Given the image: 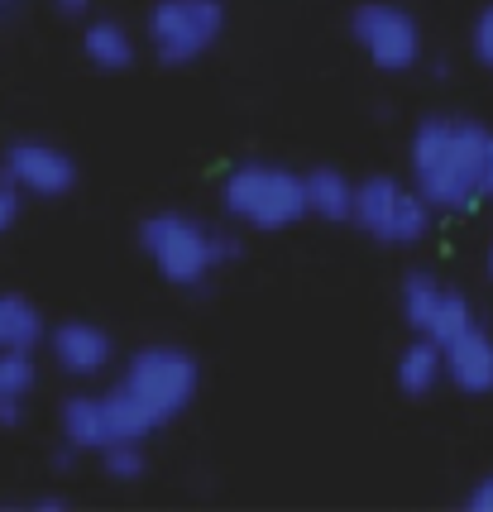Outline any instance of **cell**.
<instances>
[{"mask_svg": "<svg viewBox=\"0 0 493 512\" xmlns=\"http://www.w3.org/2000/svg\"><path fill=\"white\" fill-rule=\"evenodd\" d=\"M106 417H111V436H115V441H144L149 431H158L154 412H149L135 393H125L120 383L106 393Z\"/></svg>", "mask_w": 493, "mask_h": 512, "instance_id": "2e32d148", "label": "cell"}, {"mask_svg": "<svg viewBox=\"0 0 493 512\" xmlns=\"http://www.w3.org/2000/svg\"><path fill=\"white\" fill-rule=\"evenodd\" d=\"M489 278H493V245H489Z\"/></svg>", "mask_w": 493, "mask_h": 512, "instance_id": "484cf974", "label": "cell"}, {"mask_svg": "<svg viewBox=\"0 0 493 512\" xmlns=\"http://www.w3.org/2000/svg\"><path fill=\"white\" fill-rule=\"evenodd\" d=\"M465 508L470 512H493V474H484V479L465 493Z\"/></svg>", "mask_w": 493, "mask_h": 512, "instance_id": "7402d4cb", "label": "cell"}, {"mask_svg": "<svg viewBox=\"0 0 493 512\" xmlns=\"http://www.w3.org/2000/svg\"><path fill=\"white\" fill-rule=\"evenodd\" d=\"M470 326H479L474 312H470V297H465V292H455V288H446V297H441V307H436V316H431V331L426 335H431L436 345H450V340H460Z\"/></svg>", "mask_w": 493, "mask_h": 512, "instance_id": "e0dca14e", "label": "cell"}, {"mask_svg": "<svg viewBox=\"0 0 493 512\" xmlns=\"http://www.w3.org/2000/svg\"><path fill=\"white\" fill-rule=\"evenodd\" d=\"M5 173L34 197H68L77 187V163L48 139H15L5 149Z\"/></svg>", "mask_w": 493, "mask_h": 512, "instance_id": "ba28073f", "label": "cell"}, {"mask_svg": "<svg viewBox=\"0 0 493 512\" xmlns=\"http://www.w3.org/2000/svg\"><path fill=\"white\" fill-rule=\"evenodd\" d=\"M441 379H446V345H436L431 335L412 340L403 350V359H398V388H403V398H431Z\"/></svg>", "mask_w": 493, "mask_h": 512, "instance_id": "4fadbf2b", "label": "cell"}, {"mask_svg": "<svg viewBox=\"0 0 493 512\" xmlns=\"http://www.w3.org/2000/svg\"><path fill=\"white\" fill-rule=\"evenodd\" d=\"M82 53H87V63H96L101 72H130V63H135V39L125 34V24L91 20L87 29H82Z\"/></svg>", "mask_w": 493, "mask_h": 512, "instance_id": "5bb4252c", "label": "cell"}, {"mask_svg": "<svg viewBox=\"0 0 493 512\" xmlns=\"http://www.w3.org/2000/svg\"><path fill=\"white\" fill-rule=\"evenodd\" d=\"M58 5V15H68V20H77V15H87L91 0H53Z\"/></svg>", "mask_w": 493, "mask_h": 512, "instance_id": "d4e9b609", "label": "cell"}, {"mask_svg": "<svg viewBox=\"0 0 493 512\" xmlns=\"http://www.w3.org/2000/svg\"><path fill=\"white\" fill-rule=\"evenodd\" d=\"M48 350H53V364L72 374V379H91V374H101L115 355V340L101 326H91V321H63V326H53L48 331Z\"/></svg>", "mask_w": 493, "mask_h": 512, "instance_id": "9c48e42d", "label": "cell"}, {"mask_svg": "<svg viewBox=\"0 0 493 512\" xmlns=\"http://www.w3.org/2000/svg\"><path fill=\"white\" fill-rule=\"evenodd\" d=\"M221 206L230 221H245L254 230H288L302 216H312L307 173H292L278 163H240L221 182Z\"/></svg>", "mask_w": 493, "mask_h": 512, "instance_id": "7a4b0ae2", "label": "cell"}, {"mask_svg": "<svg viewBox=\"0 0 493 512\" xmlns=\"http://www.w3.org/2000/svg\"><path fill=\"white\" fill-rule=\"evenodd\" d=\"M15 221H20V182L5 173V178H0V235Z\"/></svg>", "mask_w": 493, "mask_h": 512, "instance_id": "44dd1931", "label": "cell"}, {"mask_svg": "<svg viewBox=\"0 0 493 512\" xmlns=\"http://www.w3.org/2000/svg\"><path fill=\"white\" fill-rule=\"evenodd\" d=\"M39 379L34 350H0V402H20Z\"/></svg>", "mask_w": 493, "mask_h": 512, "instance_id": "ac0fdd59", "label": "cell"}, {"mask_svg": "<svg viewBox=\"0 0 493 512\" xmlns=\"http://www.w3.org/2000/svg\"><path fill=\"white\" fill-rule=\"evenodd\" d=\"M355 201H359V182H350L340 168H312L307 173V206H312V216L345 225L355 221Z\"/></svg>", "mask_w": 493, "mask_h": 512, "instance_id": "7c38bea8", "label": "cell"}, {"mask_svg": "<svg viewBox=\"0 0 493 512\" xmlns=\"http://www.w3.org/2000/svg\"><path fill=\"white\" fill-rule=\"evenodd\" d=\"M470 44H474V58L493 72V5L479 10V20H474V29H470Z\"/></svg>", "mask_w": 493, "mask_h": 512, "instance_id": "ffe728a7", "label": "cell"}, {"mask_svg": "<svg viewBox=\"0 0 493 512\" xmlns=\"http://www.w3.org/2000/svg\"><path fill=\"white\" fill-rule=\"evenodd\" d=\"M441 297H446V283H436L431 273L412 268V273L403 278V321L417 335H426L431 331V316H436V307H441Z\"/></svg>", "mask_w": 493, "mask_h": 512, "instance_id": "9a60e30c", "label": "cell"}, {"mask_svg": "<svg viewBox=\"0 0 493 512\" xmlns=\"http://www.w3.org/2000/svg\"><path fill=\"white\" fill-rule=\"evenodd\" d=\"M101 469H106V479H115V484H135V479H144L149 460H144L139 441H115V446L101 450Z\"/></svg>", "mask_w": 493, "mask_h": 512, "instance_id": "d6986e66", "label": "cell"}, {"mask_svg": "<svg viewBox=\"0 0 493 512\" xmlns=\"http://www.w3.org/2000/svg\"><path fill=\"white\" fill-rule=\"evenodd\" d=\"M431 201L417 187H403L398 178H364L355 201V225L364 235H374L379 245H417L431 235Z\"/></svg>", "mask_w": 493, "mask_h": 512, "instance_id": "5b68a950", "label": "cell"}, {"mask_svg": "<svg viewBox=\"0 0 493 512\" xmlns=\"http://www.w3.org/2000/svg\"><path fill=\"white\" fill-rule=\"evenodd\" d=\"M240 254H245V245H240L235 235H216V268L240 264Z\"/></svg>", "mask_w": 493, "mask_h": 512, "instance_id": "603a6c76", "label": "cell"}, {"mask_svg": "<svg viewBox=\"0 0 493 512\" xmlns=\"http://www.w3.org/2000/svg\"><path fill=\"white\" fill-rule=\"evenodd\" d=\"M225 34L221 0H158L149 10V44L163 67L197 63L206 48Z\"/></svg>", "mask_w": 493, "mask_h": 512, "instance_id": "8992f818", "label": "cell"}, {"mask_svg": "<svg viewBox=\"0 0 493 512\" xmlns=\"http://www.w3.org/2000/svg\"><path fill=\"white\" fill-rule=\"evenodd\" d=\"M0 350H10V292H0Z\"/></svg>", "mask_w": 493, "mask_h": 512, "instance_id": "cb8c5ba5", "label": "cell"}, {"mask_svg": "<svg viewBox=\"0 0 493 512\" xmlns=\"http://www.w3.org/2000/svg\"><path fill=\"white\" fill-rule=\"evenodd\" d=\"M350 39H355L379 72H412L422 58V29L403 5L364 0L350 10Z\"/></svg>", "mask_w": 493, "mask_h": 512, "instance_id": "52a82bcc", "label": "cell"}, {"mask_svg": "<svg viewBox=\"0 0 493 512\" xmlns=\"http://www.w3.org/2000/svg\"><path fill=\"white\" fill-rule=\"evenodd\" d=\"M493 130L460 115H426L412 130V182L436 211H470L489 197Z\"/></svg>", "mask_w": 493, "mask_h": 512, "instance_id": "6da1fadb", "label": "cell"}, {"mask_svg": "<svg viewBox=\"0 0 493 512\" xmlns=\"http://www.w3.org/2000/svg\"><path fill=\"white\" fill-rule=\"evenodd\" d=\"M139 245L154 259L158 278L173 288H202L216 268V235L182 211H158L139 221Z\"/></svg>", "mask_w": 493, "mask_h": 512, "instance_id": "3957f363", "label": "cell"}, {"mask_svg": "<svg viewBox=\"0 0 493 512\" xmlns=\"http://www.w3.org/2000/svg\"><path fill=\"white\" fill-rule=\"evenodd\" d=\"M58 422H63V441L77 446L82 455H87V450L101 455L106 446H115L111 417H106V398H87V393H77V398H68L63 407H58Z\"/></svg>", "mask_w": 493, "mask_h": 512, "instance_id": "8fae6325", "label": "cell"}, {"mask_svg": "<svg viewBox=\"0 0 493 512\" xmlns=\"http://www.w3.org/2000/svg\"><path fill=\"white\" fill-rule=\"evenodd\" d=\"M120 388L135 393V398L154 412L158 426H168L178 412L192 407V398H197V388H202V364H197V355H187L182 345H144L139 355H130Z\"/></svg>", "mask_w": 493, "mask_h": 512, "instance_id": "277c9868", "label": "cell"}, {"mask_svg": "<svg viewBox=\"0 0 493 512\" xmlns=\"http://www.w3.org/2000/svg\"><path fill=\"white\" fill-rule=\"evenodd\" d=\"M446 379L465 398H489L493 393V335L484 326H470L460 340L446 345Z\"/></svg>", "mask_w": 493, "mask_h": 512, "instance_id": "30bf717a", "label": "cell"}, {"mask_svg": "<svg viewBox=\"0 0 493 512\" xmlns=\"http://www.w3.org/2000/svg\"><path fill=\"white\" fill-rule=\"evenodd\" d=\"M489 197H493V178H489Z\"/></svg>", "mask_w": 493, "mask_h": 512, "instance_id": "4316f807", "label": "cell"}]
</instances>
